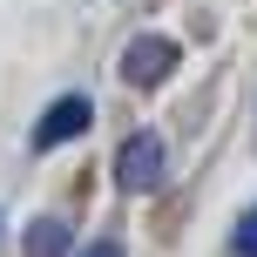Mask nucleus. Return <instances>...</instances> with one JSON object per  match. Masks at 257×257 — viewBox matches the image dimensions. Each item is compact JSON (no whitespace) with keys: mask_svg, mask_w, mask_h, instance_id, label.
<instances>
[{"mask_svg":"<svg viewBox=\"0 0 257 257\" xmlns=\"http://www.w3.org/2000/svg\"><path fill=\"white\" fill-rule=\"evenodd\" d=\"M163 176H169V149H163V136H156V128H136V136L122 142V156H115V190L142 196V190H156Z\"/></svg>","mask_w":257,"mask_h":257,"instance_id":"obj_1","label":"nucleus"},{"mask_svg":"<svg viewBox=\"0 0 257 257\" xmlns=\"http://www.w3.org/2000/svg\"><path fill=\"white\" fill-rule=\"evenodd\" d=\"M169 68H176V41H169V34H136L122 48V81H128V88H156Z\"/></svg>","mask_w":257,"mask_h":257,"instance_id":"obj_2","label":"nucleus"},{"mask_svg":"<svg viewBox=\"0 0 257 257\" xmlns=\"http://www.w3.org/2000/svg\"><path fill=\"white\" fill-rule=\"evenodd\" d=\"M88 122H95V102H88V95H61V102L34 122V149H61V142H75Z\"/></svg>","mask_w":257,"mask_h":257,"instance_id":"obj_3","label":"nucleus"},{"mask_svg":"<svg viewBox=\"0 0 257 257\" xmlns=\"http://www.w3.org/2000/svg\"><path fill=\"white\" fill-rule=\"evenodd\" d=\"M27 257H68V223L61 217H34L27 223Z\"/></svg>","mask_w":257,"mask_h":257,"instance_id":"obj_4","label":"nucleus"},{"mask_svg":"<svg viewBox=\"0 0 257 257\" xmlns=\"http://www.w3.org/2000/svg\"><path fill=\"white\" fill-rule=\"evenodd\" d=\"M230 257H257V210H244L230 230Z\"/></svg>","mask_w":257,"mask_h":257,"instance_id":"obj_5","label":"nucleus"},{"mask_svg":"<svg viewBox=\"0 0 257 257\" xmlns=\"http://www.w3.org/2000/svg\"><path fill=\"white\" fill-rule=\"evenodd\" d=\"M81 257H122V244H115V237H102V244H88Z\"/></svg>","mask_w":257,"mask_h":257,"instance_id":"obj_6","label":"nucleus"}]
</instances>
